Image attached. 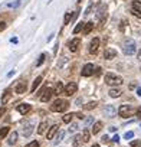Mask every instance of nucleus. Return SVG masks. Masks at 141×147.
<instances>
[{"instance_id":"obj_1","label":"nucleus","mask_w":141,"mask_h":147,"mask_svg":"<svg viewBox=\"0 0 141 147\" xmlns=\"http://www.w3.org/2000/svg\"><path fill=\"white\" fill-rule=\"evenodd\" d=\"M122 52L128 56L134 55L137 52V43L134 42V39H125L122 43Z\"/></svg>"},{"instance_id":"obj_2","label":"nucleus","mask_w":141,"mask_h":147,"mask_svg":"<svg viewBox=\"0 0 141 147\" xmlns=\"http://www.w3.org/2000/svg\"><path fill=\"white\" fill-rule=\"evenodd\" d=\"M66 108H68V102L65 100H62V98H58L50 105V111H53V113H63Z\"/></svg>"},{"instance_id":"obj_3","label":"nucleus","mask_w":141,"mask_h":147,"mask_svg":"<svg viewBox=\"0 0 141 147\" xmlns=\"http://www.w3.org/2000/svg\"><path fill=\"white\" fill-rule=\"evenodd\" d=\"M105 84L109 87H115V85H121L122 84V78L120 75H115V74H107L105 75Z\"/></svg>"},{"instance_id":"obj_4","label":"nucleus","mask_w":141,"mask_h":147,"mask_svg":"<svg viewBox=\"0 0 141 147\" xmlns=\"http://www.w3.org/2000/svg\"><path fill=\"white\" fill-rule=\"evenodd\" d=\"M134 113H137V110H134L131 105H121V107L118 108V114H120V117H122V118H128V117H131Z\"/></svg>"},{"instance_id":"obj_5","label":"nucleus","mask_w":141,"mask_h":147,"mask_svg":"<svg viewBox=\"0 0 141 147\" xmlns=\"http://www.w3.org/2000/svg\"><path fill=\"white\" fill-rule=\"evenodd\" d=\"M97 20L98 22H101V23H104L105 22V19H107V6L105 5H101L99 7H98V10H97Z\"/></svg>"},{"instance_id":"obj_6","label":"nucleus","mask_w":141,"mask_h":147,"mask_svg":"<svg viewBox=\"0 0 141 147\" xmlns=\"http://www.w3.org/2000/svg\"><path fill=\"white\" fill-rule=\"evenodd\" d=\"M131 12L134 16L140 18L141 19V2L140 0H132V3H131Z\"/></svg>"},{"instance_id":"obj_7","label":"nucleus","mask_w":141,"mask_h":147,"mask_svg":"<svg viewBox=\"0 0 141 147\" xmlns=\"http://www.w3.org/2000/svg\"><path fill=\"white\" fill-rule=\"evenodd\" d=\"M77 91H78V84H77V82H69V84L65 87L63 94H65V95H68V97H70L72 94H75Z\"/></svg>"},{"instance_id":"obj_8","label":"nucleus","mask_w":141,"mask_h":147,"mask_svg":"<svg viewBox=\"0 0 141 147\" xmlns=\"http://www.w3.org/2000/svg\"><path fill=\"white\" fill-rule=\"evenodd\" d=\"M94 71H95V68H94L92 63H85V66L81 71V75L82 77H91V75H94Z\"/></svg>"},{"instance_id":"obj_9","label":"nucleus","mask_w":141,"mask_h":147,"mask_svg":"<svg viewBox=\"0 0 141 147\" xmlns=\"http://www.w3.org/2000/svg\"><path fill=\"white\" fill-rule=\"evenodd\" d=\"M52 95H55L53 90H52V88H46V90L40 94V101H42V102H48V101L50 100Z\"/></svg>"},{"instance_id":"obj_10","label":"nucleus","mask_w":141,"mask_h":147,"mask_svg":"<svg viewBox=\"0 0 141 147\" xmlns=\"http://www.w3.org/2000/svg\"><path fill=\"white\" fill-rule=\"evenodd\" d=\"M98 48H99V38H94L91 40V43H89V52L91 53H97Z\"/></svg>"},{"instance_id":"obj_11","label":"nucleus","mask_w":141,"mask_h":147,"mask_svg":"<svg viewBox=\"0 0 141 147\" xmlns=\"http://www.w3.org/2000/svg\"><path fill=\"white\" fill-rule=\"evenodd\" d=\"M33 128H35L33 123H25V125H23V136L25 137H29L33 133Z\"/></svg>"},{"instance_id":"obj_12","label":"nucleus","mask_w":141,"mask_h":147,"mask_svg":"<svg viewBox=\"0 0 141 147\" xmlns=\"http://www.w3.org/2000/svg\"><path fill=\"white\" fill-rule=\"evenodd\" d=\"M115 56H117V51H115V49H112V48H107V49H105V52H104V58H105L107 61L114 59Z\"/></svg>"},{"instance_id":"obj_13","label":"nucleus","mask_w":141,"mask_h":147,"mask_svg":"<svg viewBox=\"0 0 141 147\" xmlns=\"http://www.w3.org/2000/svg\"><path fill=\"white\" fill-rule=\"evenodd\" d=\"M58 133H59V127H58L56 124H53V125H52V127L48 130V134H46L48 140H52V138H53V137H55Z\"/></svg>"},{"instance_id":"obj_14","label":"nucleus","mask_w":141,"mask_h":147,"mask_svg":"<svg viewBox=\"0 0 141 147\" xmlns=\"http://www.w3.org/2000/svg\"><path fill=\"white\" fill-rule=\"evenodd\" d=\"M79 43H81V39H79V38H75V39H72V40H70V42L68 43V46H69V51H70V52H75V51L78 49Z\"/></svg>"},{"instance_id":"obj_15","label":"nucleus","mask_w":141,"mask_h":147,"mask_svg":"<svg viewBox=\"0 0 141 147\" xmlns=\"http://www.w3.org/2000/svg\"><path fill=\"white\" fill-rule=\"evenodd\" d=\"M30 108H32V107H30V104H26V102H22V104H19V105H17V111H19L20 114H23V115H25V114H28V113L30 111Z\"/></svg>"},{"instance_id":"obj_16","label":"nucleus","mask_w":141,"mask_h":147,"mask_svg":"<svg viewBox=\"0 0 141 147\" xmlns=\"http://www.w3.org/2000/svg\"><path fill=\"white\" fill-rule=\"evenodd\" d=\"M26 90H28V87H26V82L20 81V82L16 85V88H15V92H16V94H25V92H26Z\"/></svg>"},{"instance_id":"obj_17","label":"nucleus","mask_w":141,"mask_h":147,"mask_svg":"<svg viewBox=\"0 0 141 147\" xmlns=\"http://www.w3.org/2000/svg\"><path fill=\"white\" fill-rule=\"evenodd\" d=\"M104 113H105V115H108V117H114V115H115V113H117V110H115V107H114V105H105Z\"/></svg>"},{"instance_id":"obj_18","label":"nucleus","mask_w":141,"mask_h":147,"mask_svg":"<svg viewBox=\"0 0 141 147\" xmlns=\"http://www.w3.org/2000/svg\"><path fill=\"white\" fill-rule=\"evenodd\" d=\"M108 94H109V97H111V98H118L122 92H121V90H120V88H111Z\"/></svg>"},{"instance_id":"obj_19","label":"nucleus","mask_w":141,"mask_h":147,"mask_svg":"<svg viewBox=\"0 0 141 147\" xmlns=\"http://www.w3.org/2000/svg\"><path fill=\"white\" fill-rule=\"evenodd\" d=\"M65 91V87H63V84L59 81L58 84H56V87H55V90H53V92H55V95H59V94H62Z\"/></svg>"},{"instance_id":"obj_20","label":"nucleus","mask_w":141,"mask_h":147,"mask_svg":"<svg viewBox=\"0 0 141 147\" xmlns=\"http://www.w3.org/2000/svg\"><path fill=\"white\" fill-rule=\"evenodd\" d=\"M101 128H102V121L94 123V125H92V134H98L101 131Z\"/></svg>"},{"instance_id":"obj_21","label":"nucleus","mask_w":141,"mask_h":147,"mask_svg":"<svg viewBox=\"0 0 141 147\" xmlns=\"http://www.w3.org/2000/svg\"><path fill=\"white\" fill-rule=\"evenodd\" d=\"M82 141H84V140H82V136L78 134V136L74 137V140H72V146H74V147H79V146L82 144Z\"/></svg>"},{"instance_id":"obj_22","label":"nucleus","mask_w":141,"mask_h":147,"mask_svg":"<svg viewBox=\"0 0 141 147\" xmlns=\"http://www.w3.org/2000/svg\"><path fill=\"white\" fill-rule=\"evenodd\" d=\"M17 131H13V133H10V136H9V140H7V143L9 144H15L16 141H17Z\"/></svg>"},{"instance_id":"obj_23","label":"nucleus","mask_w":141,"mask_h":147,"mask_svg":"<svg viewBox=\"0 0 141 147\" xmlns=\"http://www.w3.org/2000/svg\"><path fill=\"white\" fill-rule=\"evenodd\" d=\"M40 82H42V77H38V78H36V80L33 81V84H32V88H30V91H32V92H35V91H36V88H38V87L40 85Z\"/></svg>"},{"instance_id":"obj_24","label":"nucleus","mask_w":141,"mask_h":147,"mask_svg":"<svg viewBox=\"0 0 141 147\" xmlns=\"http://www.w3.org/2000/svg\"><path fill=\"white\" fill-rule=\"evenodd\" d=\"M10 98H12V94H10L9 91H6V92L2 95V104H3V105H6V104L9 102V100H10Z\"/></svg>"},{"instance_id":"obj_25","label":"nucleus","mask_w":141,"mask_h":147,"mask_svg":"<svg viewBox=\"0 0 141 147\" xmlns=\"http://www.w3.org/2000/svg\"><path fill=\"white\" fill-rule=\"evenodd\" d=\"M63 137H65V131L59 130V133L56 134V140H53V143H55V144H59V143L63 140Z\"/></svg>"},{"instance_id":"obj_26","label":"nucleus","mask_w":141,"mask_h":147,"mask_svg":"<svg viewBox=\"0 0 141 147\" xmlns=\"http://www.w3.org/2000/svg\"><path fill=\"white\" fill-rule=\"evenodd\" d=\"M74 117H75V114L70 113V114H65L62 120H63V123H65V124H70V121H72V118H74Z\"/></svg>"},{"instance_id":"obj_27","label":"nucleus","mask_w":141,"mask_h":147,"mask_svg":"<svg viewBox=\"0 0 141 147\" xmlns=\"http://www.w3.org/2000/svg\"><path fill=\"white\" fill-rule=\"evenodd\" d=\"M94 29V22H88V23H85V28H84V33L85 35H88L91 30Z\"/></svg>"},{"instance_id":"obj_28","label":"nucleus","mask_w":141,"mask_h":147,"mask_svg":"<svg viewBox=\"0 0 141 147\" xmlns=\"http://www.w3.org/2000/svg\"><path fill=\"white\" fill-rule=\"evenodd\" d=\"M46 127H48V123H46V121H42V123L39 124V127H38V133H39V134H43V133L46 131Z\"/></svg>"},{"instance_id":"obj_29","label":"nucleus","mask_w":141,"mask_h":147,"mask_svg":"<svg viewBox=\"0 0 141 147\" xmlns=\"http://www.w3.org/2000/svg\"><path fill=\"white\" fill-rule=\"evenodd\" d=\"M81 136H82V140H84V143H88V141H89V137H91V133H89V131L85 128V130L82 131V134H81Z\"/></svg>"},{"instance_id":"obj_30","label":"nucleus","mask_w":141,"mask_h":147,"mask_svg":"<svg viewBox=\"0 0 141 147\" xmlns=\"http://www.w3.org/2000/svg\"><path fill=\"white\" fill-rule=\"evenodd\" d=\"M84 28H85V23L84 22H79L77 26H75V29H74V33L77 35V33H79L81 30H84Z\"/></svg>"},{"instance_id":"obj_31","label":"nucleus","mask_w":141,"mask_h":147,"mask_svg":"<svg viewBox=\"0 0 141 147\" xmlns=\"http://www.w3.org/2000/svg\"><path fill=\"white\" fill-rule=\"evenodd\" d=\"M91 124H94V117H87V118H85V121H84V127H85V128H88Z\"/></svg>"},{"instance_id":"obj_32","label":"nucleus","mask_w":141,"mask_h":147,"mask_svg":"<svg viewBox=\"0 0 141 147\" xmlns=\"http://www.w3.org/2000/svg\"><path fill=\"white\" fill-rule=\"evenodd\" d=\"M95 107H97V101H91L87 105H84V110H94Z\"/></svg>"},{"instance_id":"obj_33","label":"nucleus","mask_w":141,"mask_h":147,"mask_svg":"<svg viewBox=\"0 0 141 147\" xmlns=\"http://www.w3.org/2000/svg\"><path fill=\"white\" fill-rule=\"evenodd\" d=\"M77 130H78V124H77V123H70V124H69V128H68L69 133H75Z\"/></svg>"},{"instance_id":"obj_34","label":"nucleus","mask_w":141,"mask_h":147,"mask_svg":"<svg viewBox=\"0 0 141 147\" xmlns=\"http://www.w3.org/2000/svg\"><path fill=\"white\" fill-rule=\"evenodd\" d=\"M45 58H46V53H40V56H39V61L36 62V66H40V65L45 62Z\"/></svg>"},{"instance_id":"obj_35","label":"nucleus","mask_w":141,"mask_h":147,"mask_svg":"<svg viewBox=\"0 0 141 147\" xmlns=\"http://www.w3.org/2000/svg\"><path fill=\"white\" fill-rule=\"evenodd\" d=\"M7 133H9V127H2V128H0V137L7 136Z\"/></svg>"},{"instance_id":"obj_36","label":"nucleus","mask_w":141,"mask_h":147,"mask_svg":"<svg viewBox=\"0 0 141 147\" xmlns=\"http://www.w3.org/2000/svg\"><path fill=\"white\" fill-rule=\"evenodd\" d=\"M72 18H74V15H70V13H65V20H63V23H65V25H68V23H69V20H72Z\"/></svg>"},{"instance_id":"obj_37","label":"nucleus","mask_w":141,"mask_h":147,"mask_svg":"<svg viewBox=\"0 0 141 147\" xmlns=\"http://www.w3.org/2000/svg\"><path fill=\"white\" fill-rule=\"evenodd\" d=\"M130 146L131 147H141V140H134V141H131Z\"/></svg>"},{"instance_id":"obj_38","label":"nucleus","mask_w":141,"mask_h":147,"mask_svg":"<svg viewBox=\"0 0 141 147\" xmlns=\"http://www.w3.org/2000/svg\"><path fill=\"white\" fill-rule=\"evenodd\" d=\"M132 137H134V133H132V131H127V133L124 134V138H125V140H130V138H132Z\"/></svg>"},{"instance_id":"obj_39","label":"nucleus","mask_w":141,"mask_h":147,"mask_svg":"<svg viewBox=\"0 0 141 147\" xmlns=\"http://www.w3.org/2000/svg\"><path fill=\"white\" fill-rule=\"evenodd\" d=\"M26 147H39V143H38V141H30Z\"/></svg>"},{"instance_id":"obj_40","label":"nucleus","mask_w":141,"mask_h":147,"mask_svg":"<svg viewBox=\"0 0 141 147\" xmlns=\"http://www.w3.org/2000/svg\"><path fill=\"white\" fill-rule=\"evenodd\" d=\"M125 25H127V20H125V19H124V20H121V25H120V29H121V30H124V29H125Z\"/></svg>"},{"instance_id":"obj_41","label":"nucleus","mask_w":141,"mask_h":147,"mask_svg":"<svg viewBox=\"0 0 141 147\" xmlns=\"http://www.w3.org/2000/svg\"><path fill=\"white\" fill-rule=\"evenodd\" d=\"M95 74H97V75H101V74H102V69H101V68H97V69H95Z\"/></svg>"},{"instance_id":"obj_42","label":"nucleus","mask_w":141,"mask_h":147,"mask_svg":"<svg viewBox=\"0 0 141 147\" xmlns=\"http://www.w3.org/2000/svg\"><path fill=\"white\" fill-rule=\"evenodd\" d=\"M112 141H114V143H118V141H120V137H118V136H114V137H112Z\"/></svg>"},{"instance_id":"obj_43","label":"nucleus","mask_w":141,"mask_h":147,"mask_svg":"<svg viewBox=\"0 0 141 147\" xmlns=\"http://www.w3.org/2000/svg\"><path fill=\"white\" fill-rule=\"evenodd\" d=\"M5 111H6V108H5V107H2V108H0V117H2V115L5 114Z\"/></svg>"},{"instance_id":"obj_44","label":"nucleus","mask_w":141,"mask_h":147,"mask_svg":"<svg viewBox=\"0 0 141 147\" xmlns=\"http://www.w3.org/2000/svg\"><path fill=\"white\" fill-rule=\"evenodd\" d=\"M102 141H104V143H108V141H109L108 136H104V137H102Z\"/></svg>"},{"instance_id":"obj_45","label":"nucleus","mask_w":141,"mask_h":147,"mask_svg":"<svg viewBox=\"0 0 141 147\" xmlns=\"http://www.w3.org/2000/svg\"><path fill=\"white\" fill-rule=\"evenodd\" d=\"M137 115L141 118V107H138V108H137Z\"/></svg>"},{"instance_id":"obj_46","label":"nucleus","mask_w":141,"mask_h":147,"mask_svg":"<svg viewBox=\"0 0 141 147\" xmlns=\"http://www.w3.org/2000/svg\"><path fill=\"white\" fill-rule=\"evenodd\" d=\"M10 42H12V43H17V38H12Z\"/></svg>"},{"instance_id":"obj_47","label":"nucleus","mask_w":141,"mask_h":147,"mask_svg":"<svg viewBox=\"0 0 141 147\" xmlns=\"http://www.w3.org/2000/svg\"><path fill=\"white\" fill-rule=\"evenodd\" d=\"M5 28H6V23L2 22V23H0V29H5Z\"/></svg>"},{"instance_id":"obj_48","label":"nucleus","mask_w":141,"mask_h":147,"mask_svg":"<svg viewBox=\"0 0 141 147\" xmlns=\"http://www.w3.org/2000/svg\"><path fill=\"white\" fill-rule=\"evenodd\" d=\"M77 117H78V118H81V120H82V118H84V114H81V113H78V114H77Z\"/></svg>"},{"instance_id":"obj_49","label":"nucleus","mask_w":141,"mask_h":147,"mask_svg":"<svg viewBox=\"0 0 141 147\" xmlns=\"http://www.w3.org/2000/svg\"><path fill=\"white\" fill-rule=\"evenodd\" d=\"M137 95L141 97V88H137Z\"/></svg>"},{"instance_id":"obj_50","label":"nucleus","mask_w":141,"mask_h":147,"mask_svg":"<svg viewBox=\"0 0 141 147\" xmlns=\"http://www.w3.org/2000/svg\"><path fill=\"white\" fill-rule=\"evenodd\" d=\"M12 75H15V71H10V72L7 74V77H12Z\"/></svg>"},{"instance_id":"obj_51","label":"nucleus","mask_w":141,"mask_h":147,"mask_svg":"<svg viewBox=\"0 0 141 147\" xmlns=\"http://www.w3.org/2000/svg\"><path fill=\"white\" fill-rule=\"evenodd\" d=\"M137 56H138V59H140V61H141V49H140V51H138V53H137Z\"/></svg>"},{"instance_id":"obj_52","label":"nucleus","mask_w":141,"mask_h":147,"mask_svg":"<svg viewBox=\"0 0 141 147\" xmlns=\"http://www.w3.org/2000/svg\"><path fill=\"white\" fill-rule=\"evenodd\" d=\"M53 36H55V35H50V36H48V42H50V40H52V38H53Z\"/></svg>"},{"instance_id":"obj_53","label":"nucleus","mask_w":141,"mask_h":147,"mask_svg":"<svg viewBox=\"0 0 141 147\" xmlns=\"http://www.w3.org/2000/svg\"><path fill=\"white\" fill-rule=\"evenodd\" d=\"M91 147H99V144H94V146H91Z\"/></svg>"},{"instance_id":"obj_54","label":"nucleus","mask_w":141,"mask_h":147,"mask_svg":"<svg viewBox=\"0 0 141 147\" xmlns=\"http://www.w3.org/2000/svg\"><path fill=\"white\" fill-rule=\"evenodd\" d=\"M17 2H20V0H17Z\"/></svg>"}]
</instances>
